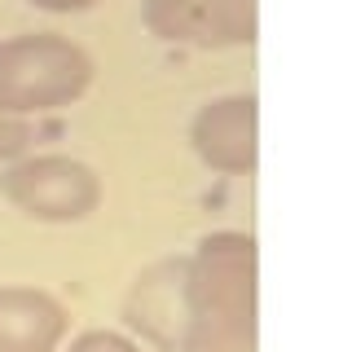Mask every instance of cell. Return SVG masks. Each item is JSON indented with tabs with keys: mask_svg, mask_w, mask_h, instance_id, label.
I'll return each mask as SVG.
<instances>
[{
	"mask_svg": "<svg viewBox=\"0 0 352 352\" xmlns=\"http://www.w3.org/2000/svg\"><path fill=\"white\" fill-rule=\"evenodd\" d=\"M93 84V58L75 40L36 31L0 44V110L40 115L80 102Z\"/></svg>",
	"mask_w": 352,
	"mask_h": 352,
	"instance_id": "6da1fadb",
	"label": "cell"
},
{
	"mask_svg": "<svg viewBox=\"0 0 352 352\" xmlns=\"http://www.w3.org/2000/svg\"><path fill=\"white\" fill-rule=\"evenodd\" d=\"M185 308L190 317L256 322V238L220 229L198 242L185 260Z\"/></svg>",
	"mask_w": 352,
	"mask_h": 352,
	"instance_id": "7a4b0ae2",
	"label": "cell"
},
{
	"mask_svg": "<svg viewBox=\"0 0 352 352\" xmlns=\"http://www.w3.org/2000/svg\"><path fill=\"white\" fill-rule=\"evenodd\" d=\"M0 194L31 220L75 225V220H88L97 212L102 176L71 154H36V159H18L0 176Z\"/></svg>",
	"mask_w": 352,
	"mask_h": 352,
	"instance_id": "3957f363",
	"label": "cell"
},
{
	"mask_svg": "<svg viewBox=\"0 0 352 352\" xmlns=\"http://www.w3.org/2000/svg\"><path fill=\"white\" fill-rule=\"evenodd\" d=\"M146 27L168 44L242 49L260 31V0H146Z\"/></svg>",
	"mask_w": 352,
	"mask_h": 352,
	"instance_id": "277c9868",
	"label": "cell"
},
{
	"mask_svg": "<svg viewBox=\"0 0 352 352\" xmlns=\"http://www.w3.org/2000/svg\"><path fill=\"white\" fill-rule=\"evenodd\" d=\"M190 146L212 172H256L260 163V102L247 93L216 97L194 115Z\"/></svg>",
	"mask_w": 352,
	"mask_h": 352,
	"instance_id": "5b68a950",
	"label": "cell"
},
{
	"mask_svg": "<svg viewBox=\"0 0 352 352\" xmlns=\"http://www.w3.org/2000/svg\"><path fill=\"white\" fill-rule=\"evenodd\" d=\"M124 326L132 335L150 339L154 348H176L190 326L185 308V260L168 256L137 273V282L124 295Z\"/></svg>",
	"mask_w": 352,
	"mask_h": 352,
	"instance_id": "8992f818",
	"label": "cell"
},
{
	"mask_svg": "<svg viewBox=\"0 0 352 352\" xmlns=\"http://www.w3.org/2000/svg\"><path fill=\"white\" fill-rule=\"evenodd\" d=\"M66 308L36 286H0V352H58Z\"/></svg>",
	"mask_w": 352,
	"mask_h": 352,
	"instance_id": "52a82bcc",
	"label": "cell"
},
{
	"mask_svg": "<svg viewBox=\"0 0 352 352\" xmlns=\"http://www.w3.org/2000/svg\"><path fill=\"white\" fill-rule=\"evenodd\" d=\"M181 352H256V322H216V317H190Z\"/></svg>",
	"mask_w": 352,
	"mask_h": 352,
	"instance_id": "ba28073f",
	"label": "cell"
},
{
	"mask_svg": "<svg viewBox=\"0 0 352 352\" xmlns=\"http://www.w3.org/2000/svg\"><path fill=\"white\" fill-rule=\"evenodd\" d=\"M31 146H36V128L27 124V115L0 110V163H18Z\"/></svg>",
	"mask_w": 352,
	"mask_h": 352,
	"instance_id": "9c48e42d",
	"label": "cell"
},
{
	"mask_svg": "<svg viewBox=\"0 0 352 352\" xmlns=\"http://www.w3.org/2000/svg\"><path fill=\"white\" fill-rule=\"evenodd\" d=\"M66 352H141V344L119 335V330H84V335L71 339Z\"/></svg>",
	"mask_w": 352,
	"mask_h": 352,
	"instance_id": "30bf717a",
	"label": "cell"
},
{
	"mask_svg": "<svg viewBox=\"0 0 352 352\" xmlns=\"http://www.w3.org/2000/svg\"><path fill=\"white\" fill-rule=\"evenodd\" d=\"M27 5L44 9V14H84V9H93L97 0H27Z\"/></svg>",
	"mask_w": 352,
	"mask_h": 352,
	"instance_id": "8fae6325",
	"label": "cell"
}]
</instances>
